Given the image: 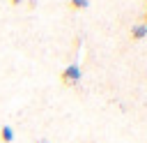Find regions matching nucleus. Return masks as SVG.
<instances>
[{"instance_id": "obj_2", "label": "nucleus", "mask_w": 147, "mask_h": 143, "mask_svg": "<svg viewBox=\"0 0 147 143\" xmlns=\"http://www.w3.org/2000/svg\"><path fill=\"white\" fill-rule=\"evenodd\" d=\"M131 37L133 39H145L147 37V23H136L131 28Z\"/></svg>"}, {"instance_id": "obj_3", "label": "nucleus", "mask_w": 147, "mask_h": 143, "mask_svg": "<svg viewBox=\"0 0 147 143\" xmlns=\"http://www.w3.org/2000/svg\"><path fill=\"white\" fill-rule=\"evenodd\" d=\"M0 141H2V143H11V141H14V129H11L9 125H2V127H0Z\"/></svg>"}, {"instance_id": "obj_7", "label": "nucleus", "mask_w": 147, "mask_h": 143, "mask_svg": "<svg viewBox=\"0 0 147 143\" xmlns=\"http://www.w3.org/2000/svg\"><path fill=\"white\" fill-rule=\"evenodd\" d=\"M145 16H147V12H145Z\"/></svg>"}, {"instance_id": "obj_4", "label": "nucleus", "mask_w": 147, "mask_h": 143, "mask_svg": "<svg viewBox=\"0 0 147 143\" xmlns=\"http://www.w3.org/2000/svg\"><path fill=\"white\" fill-rule=\"evenodd\" d=\"M69 7L71 9H87L90 7V0H69Z\"/></svg>"}, {"instance_id": "obj_1", "label": "nucleus", "mask_w": 147, "mask_h": 143, "mask_svg": "<svg viewBox=\"0 0 147 143\" xmlns=\"http://www.w3.org/2000/svg\"><path fill=\"white\" fill-rule=\"evenodd\" d=\"M60 81H62V85H67V88L78 85V81H80V67H78V65L64 67V72L60 74Z\"/></svg>"}, {"instance_id": "obj_5", "label": "nucleus", "mask_w": 147, "mask_h": 143, "mask_svg": "<svg viewBox=\"0 0 147 143\" xmlns=\"http://www.w3.org/2000/svg\"><path fill=\"white\" fill-rule=\"evenodd\" d=\"M9 2H11V5H21L23 0H9Z\"/></svg>"}, {"instance_id": "obj_6", "label": "nucleus", "mask_w": 147, "mask_h": 143, "mask_svg": "<svg viewBox=\"0 0 147 143\" xmlns=\"http://www.w3.org/2000/svg\"><path fill=\"white\" fill-rule=\"evenodd\" d=\"M37 143H48V141H37Z\"/></svg>"}]
</instances>
